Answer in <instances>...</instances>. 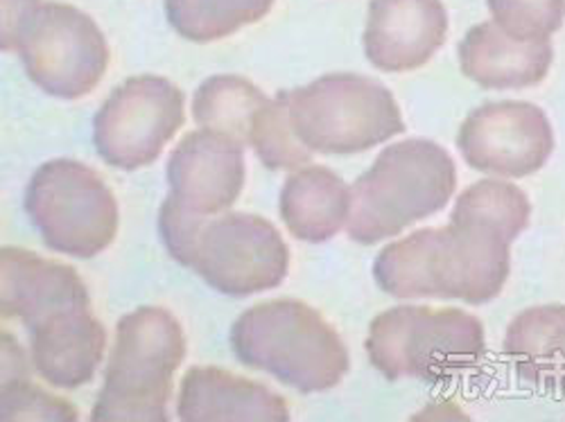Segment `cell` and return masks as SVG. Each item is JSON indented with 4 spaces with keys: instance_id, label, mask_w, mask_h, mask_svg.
Here are the masks:
<instances>
[{
    "instance_id": "obj_1",
    "label": "cell",
    "mask_w": 565,
    "mask_h": 422,
    "mask_svg": "<svg viewBox=\"0 0 565 422\" xmlns=\"http://www.w3.org/2000/svg\"><path fill=\"white\" fill-rule=\"evenodd\" d=\"M509 245L495 226L450 215L444 228H423L385 247L373 262V275L394 299H457L484 305L507 283Z\"/></svg>"
},
{
    "instance_id": "obj_2",
    "label": "cell",
    "mask_w": 565,
    "mask_h": 422,
    "mask_svg": "<svg viewBox=\"0 0 565 422\" xmlns=\"http://www.w3.org/2000/svg\"><path fill=\"white\" fill-rule=\"evenodd\" d=\"M159 232L168 253L220 294L241 299L276 290L288 275V245L258 215H200L168 195Z\"/></svg>"
},
{
    "instance_id": "obj_3",
    "label": "cell",
    "mask_w": 565,
    "mask_h": 422,
    "mask_svg": "<svg viewBox=\"0 0 565 422\" xmlns=\"http://www.w3.org/2000/svg\"><path fill=\"white\" fill-rule=\"evenodd\" d=\"M457 187L452 156L428 138L390 145L351 187L349 238L375 245L448 206Z\"/></svg>"
},
{
    "instance_id": "obj_4",
    "label": "cell",
    "mask_w": 565,
    "mask_h": 422,
    "mask_svg": "<svg viewBox=\"0 0 565 422\" xmlns=\"http://www.w3.org/2000/svg\"><path fill=\"white\" fill-rule=\"evenodd\" d=\"M241 364L265 370L299 393L338 387L349 372V350L331 323L301 301L280 299L249 307L231 331Z\"/></svg>"
},
{
    "instance_id": "obj_5",
    "label": "cell",
    "mask_w": 565,
    "mask_h": 422,
    "mask_svg": "<svg viewBox=\"0 0 565 422\" xmlns=\"http://www.w3.org/2000/svg\"><path fill=\"white\" fill-rule=\"evenodd\" d=\"M3 51H17L28 77L53 98L77 100L109 66V45L88 14L64 3L3 0Z\"/></svg>"
},
{
    "instance_id": "obj_6",
    "label": "cell",
    "mask_w": 565,
    "mask_h": 422,
    "mask_svg": "<svg viewBox=\"0 0 565 422\" xmlns=\"http://www.w3.org/2000/svg\"><path fill=\"white\" fill-rule=\"evenodd\" d=\"M183 359L185 337L168 310L138 307L125 314L90 420L168 422L172 375Z\"/></svg>"
},
{
    "instance_id": "obj_7",
    "label": "cell",
    "mask_w": 565,
    "mask_h": 422,
    "mask_svg": "<svg viewBox=\"0 0 565 422\" xmlns=\"http://www.w3.org/2000/svg\"><path fill=\"white\" fill-rule=\"evenodd\" d=\"M366 353L392 382H444L482 359L484 327L463 310L403 305L371 321Z\"/></svg>"
},
{
    "instance_id": "obj_8",
    "label": "cell",
    "mask_w": 565,
    "mask_h": 422,
    "mask_svg": "<svg viewBox=\"0 0 565 422\" xmlns=\"http://www.w3.org/2000/svg\"><path fill=\"white\" fill-rule=\"evenodd\" d=\"M288 102L295 133L312 154H360L405 131L392 93L353 73L288 90Z\"/></svg>"
},
{
    "instance_id": "obj_9",
    "label": "cell",
    "mask_w": 565,
    "mask_h": 422,
    "mask_svg": "<svg viewBox=\"0 0 565 422\" xmlns=\"http://www.w3.org/2000/svg\"><path fill=\"white\" fill-rule=\"evenodd\" d=\"M25 213L45 247L79 260L103 253L118 232V204L96 170L55 159L28 183Z\"/></svg>"
},
{
    "instance_id": "obj_10",
    "label": "cell",
    "mask_w": 565,
    "mask_h": 422,
    "mask_svg": "<svg viewBox=\"0 0 565 422\" xmlns=\"http://www.w3.org/2000/svg\"><path fill=\"white\" fill-rule=\"evenodd\" d=\"M185 122L183 93L166 77L122 82L93 118V145L118 170L154 163Z\"/></svg>"
},
{
    "instance_id": "obj_11",
    "label": "cell",
    "mask_w": 565,
    "mask_h": 422,
    "mask_svg": "<svg viewBox=\"0 0 565 422\" xmlns=\"http://www.w3.org/2000/svg\"><path fill=\"white\" fill-rule=\"evenodd\" d=\"M457 148L480 172L523 178L539 172L554 150V133L543 109L530 102H489L468 113Z\"/></svg>"
},
{
    "instance_id": "obj_12",
    "label": "cell",
    "mask_w": 565,
    "mask_h": 422,
    "mask_svg": "<svg viewBox=\"0 0 565 422\" xmlns=\"http://www.w3.org/2000/svg\"><path fill=\"white\" fill-rule=\"evenodd\" d=\"M243 143L213 129L188 133L168 159L170 197L200 215H220L245 185Z\"/></svg>"
},
{
    "instance_id": "obj_13",
    "label": "cell",
    "mask_w": 565,
    "mask_h": 422,
    "mask_svg": "<svg viewBox=\"0 0 565 422\" xmlns=\"http://www.w3.org/2000/svg\"><path fill=\"white\" fill-rule=\"evenodd\" d=\"M448 36L441 0H371L364 55L385 73H407L428 64Z\"/></svg>"
},
{
    "instance_id": "obj_14",
    "label": "cell",
    "mask_w": 565,
    "mask_h": 422,
    "mask_svg": "<svg viewBox=\"0 0 565 422\" xmlns=\"http://www.w3.org/2000/svg\"><path fill=\"white\" fill-rule=\"evenodd\" d=\"M3 269V316L34 327L55 314L90 307L86 285L68 264L43 260L32 251L8 247L0 251Z\"/></svg>"
},
{
    "instance_id": "obj_15",
    "label": "cell",
    "mask_w": 565,
    "mask_h": 422,
    "mask_svg": "<svg viewBox=\"0 0 565 422\" xmlns=\"http://www.w3.org/2000/svg\"><path fill=\"white\" fill-rule=\"evenodd\" d=\"M30 350L41 380L57 389H77L93 380L105 346L103 323L90 307H75L30 327Z\"/></svg>"
},
{
    "instance_id": "obj_16",
    "label": "cell",
    "mask_w": 565,
    "mask_h": 422,
    "mask_svg": "<svg viewBox=\"0 0 565 422\" xmlns=\"http://www.w3.org/2000/svg\"><path fill=\"white\" fill-rule=\"evenodd\" d=\"M183 422H286L290 409L267 387L222 368H191L179 391Z\"/></svg>"
},
{
    "instance_id": "obj_17",
    "label": "cell",
    "mask_w": 565,
    "mask_h": 422,
    "mask_svg": "<svg viewBox=\"0 0 565 422\" xmlns=\"http://www.w3.org/2000/svg\"><path fill=\"white\" fill-rule=\"evenodd\" d=\"M554 51L550 41H521L493 21L470 28L459 43L461 73L482 88L536 86L547 77Z\"/></svg>"
},
{
    "instance_id": "obj_18",
    "label": "cell",
    "mask_w": 565,
    "mask_h": 422,
    "mask_svg": "<svg viewBox=\"0 0 565 422\" xmlns=\"http://www.w3.org/2000/svg\"><path fill=\"white\" fill-rule=\"evenodd\" d=\"M280 219L301 242L335 238L351 217V191L333 170L312 165L295 172L280 191Z\"/></svg>"
},
{
    "instance_id": "obj_19",
    "label": "cell",
    "mask_w": 565,
    "mask_h": 422,
    "mask_svg": "<svg viewBox=\"0 0 565 422\" xmlns=\"http://www.w3.org/2000/svg\"><path fill=\"white\" fill-rule=\"evenodd\" d=\"M504 350L523 380L565 393V305H539L518 314Z\"/></svg>"
},
{
    "instance_id": "obj_20",
    "label": "cell",
    "mask_w": 565,
    "mask_h": 422,
    "mask_svg": "<svg viewBox=\"0 0 565 422\" xmlns=\"http://www.w3.org/2000/svg\"><path fill=\"white\" fill-rule=\"evenodd\" d=\"M267 100L265 93L245 77L215 75L195 90L193 116L202 129L226 133L249 145L254 120Z\"/></svg>"
},
{
    "instance_id": "obj_21",
    "label": "cell",
    "mask_w": 565,
    "mask_h": 422,
    "mask_svg": "<svg viewBox=\"0 0 565 422\" xmlns=\"http://www.w3.org/2000/svg\"><path fill=\"white\" fill-rule=\"evenodd\" d=\"M276 0H163L170 25L188 41L231 36L269 14Z\"/></svg>"
},
{
    "instance_id": "obj_22",
    "label": "cell",
    "mask_w": 565,
    "mask_h": 422,
    "mask_svg": "<svg viewBox=\"0 0 565 422\" xmlns=\"http://www.w3.org/2000/svg\"><path fill=\"white\" fill-rule=\"evenodd\" d=\"M452 215L482 219L495 226L498 230H502L504 236L513 242L527 228L532 217V206L527 195L518 185L507 181L484 178V181H478L476 185L466 187V191L457 197Z\"/></svg>"
},
{
    "instance_id": "obj_23",
    "label": "cell",
    "mask_w": 565,
    "mask_h": 422,
    "mask_svg": "<svg viewBox=\"0 0 565 422\" xmlns=\"http://www.w3.org/2000/svg\"><path fill=\"white\" fill-rule=\"evenodd\" d=\"M249 145L260 163L269 170H297L312 161V152L301 143L290 120L288 90H280L276 98L258 111Z\"/></svg>"
},
{
    "instance_id": "obj_24",
    "label": "cell",
    "mask_w": 565,
    "mask_h": 422,
    "mask_svg": "<svg viewBox=\"0 0 565 422\" xmlns=\"http://www.w3.org/2000/svg\"><path fill=\"white\" fill-rule=\"evenodd\" d=\"M493 23L521 41H550L565 19V0H487Z\"/></svg>"
},
{
    "instance_id": "obj_25",
    "label": "cell",
    "mask_w": 565,
    "mask_h": 422,
    "mask_svg": "<svg viewBox=\"0 0 565 422\" xmlns=\"http://www.w3.org/2000/svg\"><path fill=\"white\" fill-rule=\"evenodd\" d=\"M0 415L3 420H75L77 411L68 402L34 387L28 372H23L3 378Z\"/></svg>"
}]
</instances>
